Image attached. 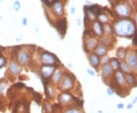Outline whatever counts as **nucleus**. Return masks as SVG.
<instances>
[{
  "instance_id": "2eb2a0df",
  "label": "nucleus",
  "mask_w": 137,
  "mask_h": 113,
  "mask_svg": "<svg viewBox=\"0 0 137 113\" xmlns=\"http://www.w3.org/2000/svg\"><path fill=\"white\" fill-rule=\"evenodd\" d=\"M20 2H14V8L16 10V11H18V10L20 9Z\"/></svg>"
},
{
  "instance_id": "ddd939ff",
  "label": "nucleus",
  "mask_w": 137,
  "mask_h": 113,
  "mask_svg": "<svg viewBox=\"0 0 137 113\" xmlns=\"http://www.w3.org/2000/svg\"><path fill=\"white\" fill-rule=\"evenodd\" d=\"M95 52L99 54V55H102L106 53V48H105L104 46H99L96 50H95Z\"/></svg>"
},
{
  "instance_id": "a211bd4d",
  "label": "nucleus",
  "mask_w": 137,
  "mask_h": 113,
  "mask_svg": "<svg viewBox=\"0 0 137 113\" xmlns=\"http://www.w3.org/2000/svg\"><path fill=\"white\" fill-rule=\"evenodd\" d=\"M3 89H4V86L0 83V93H1V92L3 91Z\"/></svg>"
},
{
  "instance_id": "9b49d317",
  "label": "nucleus",
  "mask_w": 137,
  "mask_h": 113,
  "mask_svg": "<svg viewBox=\"0 0 137 113\" xmlns=\"http://www.w3.org/2000/svg\"><path fill=\"white\" fill-rule=\"evenodd\" d=\"M54 80L56 82V83H58V82H59L60 79H61V71L59 70H57L54 74Z\"/></svg>"
},
{
  "instance_id": "20e7f679",
  "label": "nucleus",
  "mask_w": 137,
  "mask_h": 113,
  "mask_svg": "<svg viewBox=\"0 0 137 113\" xmlns=\"http://www.w3.org/2000/svg\"><path fill=\"white\" fill-rule=\"evenodd\" d=\"M54 67L46 66L42 68V74H43V76L45 77H49L51 76L53 73H54Z\"/></svg>"
},
{
  "instance_id": "f8f14e48",
  "label": "nucleus",
  "mask_w": 137,
  "mask_h": 113,
  "mask_svg": "<svg viewBox=\"0 0 137 113\" xmlns=\"http://www.w3.org/2000/svg\"><path fill=\"white\" fill-rule=\"evenodd\" d=\"M110 72H111V68L107 64V65H105L104 67H103V74L104 76H107V75H109V74H110Z\"/></svg>"
},
{
  "instance_id": "f3484780",
  "label": "nucleus",
  "mask_w": 137,
  "mask_h": 113,
  "mask_svg": "<svg viewBox=\"0 0 137 113\" xmlns=\"http://www.w3.org/2000/svg\"><path fill=\"white\" fill-rule=\"evenodd\" d=\"M113 67H114V68L115 69H117V67H118V64H117V61L116 60H113Z\"/></svg>"
},
{
  "instance_id": "7ed1b4c3",
  "label": "nucleus",
  "mask_w": 137,
  "mask_h": 113,
  "mask_svg": "<svg viewBox=\"0 0 137 113\" xmlns=\"http://www.w3.org/2000/svg\"><path fill=\"white\" fill-rule=\"evenodd\" d=\"M8 70L12 75H17L20 73V67L14 62H10L8 64Z\"/></svg>"
},
{
  "instance_id": "dca6fc26",
  "label": "nucleus",
  "mask_w": 137,
  "mask_h": 113,
  "mask_svg": "<svg viewBox=\"0 0 137 113\" xmlns=\"http://www.w3.org/2000/svg\"><path fill=\"white\" fill-rule=\"evenodd\" d=\"M66 113H81L79 110H76V109H70L66 112Z\"/></svg>"
},
{
  "instance_id": "39448f33",
  "label": "nucleus",
  "mask_w": 137,
  "mask_h": 113,
  "mask_svg": "<svg viewBox=\"0 0 137 113\" xmlns=\"http://www.w3.org/2000/svg\"><path fill=\"white\" fill-rule=\"evenodd\" d=\"M54 12H56V14L59 15H62L63 14V7L61 5V3L59 2H55V4L54 5Z\"/></svg>"
},
{
  "instance_id": "4468645a",
  "label": "nucleus",
  "mask_w": 137,
  "mask_h": 113,
  "mask_svg": "<svg viewBox=\"0 0 137 113\" xmlns=\"http://www.w3.org/2000/svg\"><path fill=\"white\" fill-rule=\"evenodd\" d=\"M96 44H97V41H96L95 40L93 39V38L90 39V40H88V48H92V47H94V46L96 45Z\"/></svg>"
},
{
  "instance_id": "1a4fd4ad",
  "label": "nucleus",
  "mask_w": 137,
  "mask_h": 113,
  "mask_svg": "<svg viewBox=\"0 0 137 113\" xmlns=\"http://www.w3.org/2000/svg\"><path fill=\"white\" fill-rule=\"evenodd\" d=\"M71 96L67 94V93H62L59 96V100L61 102H62V103H66V102H67L69 99H70Z\"/></svg>"
},
{
  "instance_id": "9d476101",
  "label": "nucleus",
  "mask_w": 137,
  "mask_h": 113,
  "mask_svg": "<svg viewBox=\"0 0 137 113\" xmlns=\"http://www.w3.org/2000/svg\"><path fill=\"white\" fill-rule=\"evenodd\" d=\"M94 32H95V33H97L98 35H101V34L102 28H101V25L98 22H95L94 24Z\"/></svg>"
},
{
  "instance_id": "6ab92c4d",
  "label": "nucleus",
  "mask_w": 137,
  "mask_h": 113,
  "mask_svg": "<svg viewBox=\"0 0 137 113\" xmlns=\"http://www.w3.org/2000/svg\"><path fill=\"white\" fill-rule=\"evenodd\" d=\"M23 23H24V25H26V18L23 19Z\"/></svg>"
},
{
  "instance_id": "6e6552de",
  "label": "nucleus",
  "mask_w": 137,
  "mask_h": 113,
  "mask_svg": "<svg viewBox=\"0 0 137 113\" xmlns=\"http://www.w3.org/2000/svg\"><path fill=\"white\" fill-rule=\"evenodd\" d=\"M90 61H91V64L94 66V67H96L98 66V64H99V58L97 55L95 54H92L90 57Z\"/></svg>"
},
{
  "instance_id": "0eeeda50",
  "label": "nucleus",
  "mask_w": 137,
  "mask_h": 113,
  "mask_svg": "<svg viewBox=\"0 0 137 113\" xmlns=\"http://www.w3.org/2000/svg\"><path fill=\"white\" fill-rule=\"evenodd\" d=\"M58 25H59V30L60 32H65V30L66 28V21L65 20V18H62L58 22Z\"/></svg>"
},
{
  "instance_id": "f257e3e1",
  "label": "nucleus",
  "mask_w": 137,
  "mask_h": 113,
  "mask_svg": "<svg viewBox=\"0 0 137 113\" xmlns=\"http://www.w3.org/2000/svg\"><path fill=\"white\" fill-rule=\"evenodd\" d=\"M18 60L21 64H26L30 60V55L26 50H21L18 54Z\"/></svg>"
},
{
  "instance_id": "423d86ee",
  "label": "nucleus",
  "mask_w": 137,
  "mask_h": 113,
  "mask_svg": "<svg viewBox=\"0 0 137 113\" xmlns=\"http://www.w3.org/2000/svg\"><path fill=\"white\" fill-rule=\"evenodd\" d=\"M72 86V79L67 76L64 79V80H63L62 82V86L64 89H69L71 86Z\"/></svg>"
},
{
  "instance_id": "f03ea898",
  "label": "nucleus",
  "mask_w": 137,
  "mask_h": 113,
  "mask_svg": "<svg viewBox=\"0 0 137 113\" xmlns=\"http://www.w3.org/2000/svg\"><path fill=\"white\" fill-rule=\"evenodd\" d=\"M42 61L46 64H51L55 62V57L50 53H45L42 55Z\"/></svg>"
}]
</instances>
